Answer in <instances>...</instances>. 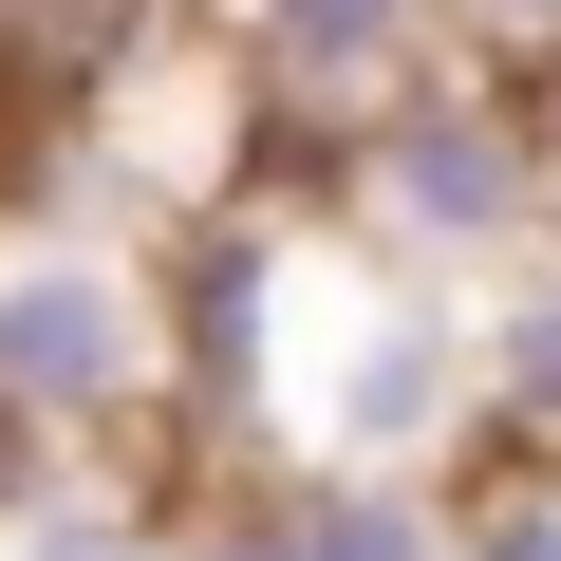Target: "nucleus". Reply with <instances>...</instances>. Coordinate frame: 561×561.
<instances>
[{
    "instance_id": "obj_1",
    "label": "nucleus",
    "mask_w": 561,
    "mask_h": 561,
    "mask_svg": "<svg viewBox=\"0 0 561 561\" xmlns=\"http://www.w3.org/2000/svg\"><path fill=\"white\" fill-rule=\"evenodd\" d=\"M337 187H356V225L393 243V262H468V243H542L561 225V169H542V113L468 57V76H431L412 113H375L356 150H337Z\"/></svg>"
},
{
    "instance_id": "obj_4",
    "label": "nucleus",
    "mask_w": 561,
    "mask_h": 561,
    "mask_svg": "<svg viewBox=\"0 0 561 561\" xmlns=\"http://www.w3.org/2000/svg\"><path fill=\"white\" fill-rule=\"evenodd\" d=\"M431 431H468V300L449 280H375V319L319 375V468H412Z\"/></svg>"
},
{
    "instance_id": "obj_2",
    "label": "nucleus",
    "mask_w": 561,
    "mask_h": 561,
    "mask_svg": "<svg viewBox=\"0 0 561 561\" xmlns=\"http://www.w3.org/2000/svg\"><path fill=\"white\" fill-rule=\"evenodd\" d=\"M169 393V300L113 243H20L0 225V431H113Z\"/></svg>"
},
{
    "instance_id": "obj_6",
    "label": "nucleus",
    "mask_w": 561,
    "mask_h": 561,
    "mask_svg": "<svg viewBox=\"0 0 561 561\" xmlns=\"http://www.w3.org/2000/svg\"><path fill=\"white\" fill-rule=\"evenodd\" d=\"M0 561H169V505H150V486H57V468H20Z\"/></svg>"
},
{
    "instance_id": "obj_3",
    "label": "nucleus",
    "mask_w": 561,
    "mask_h": 561,
    "mask_svg": "<svg viewBox=\"0 0 561 561\" xmlns=\"http://www.w3.org/2000/svg\"><path fill=\"white\" fill-rule=\"evenodd\" d=\"M225 20H243L262 113H319L337 150H356L375 113H412L431 76H468V57H449V0H225Z\"/></svg>"
},
{
    "instance_id": "obj_8",
    "label": "nucleus",
    "mask_w": 561,
    "mask_h": 561,
    "mask_svg": "<svg viewBox=\"0 0 561 561\" xmlns=\"http://www.w3.org/2000/svg\"><path fill=\"white\" fill-rule=\"evenodd\" d=\"M468 38H505V57H561V0H468Z\"/></svg>"
},
{
    "instance_id": "obj_5",
    "label": "nucleus",
    "mask_w": 561,
    "mask_h": 561,
    "mask_svg": "<svg viewBox=\"0 0 561 561\" xmlns=\"http://www.w3.org/2000/svg\"><path fill=\"white\" fill-rule=\"evenodd\" d=\"M468 431H505V468H561V280H505L468 319Z\"/></svg>"
},
{
    "instance_id": "obj_7",
    "label": "nucleus",
    "mask_w": 561,
    "mask_h": 561,
    "mask_svg": "<svg viewBox=\"0 0 561 561\" xmlns=\"http://www.w3.org/2000/svg\"><path fill=\"white\" fill-rule=\"evenodd\" d=\"M449 561H561V468H468L449 486Z\"/></svg>"
}]
</instances>
